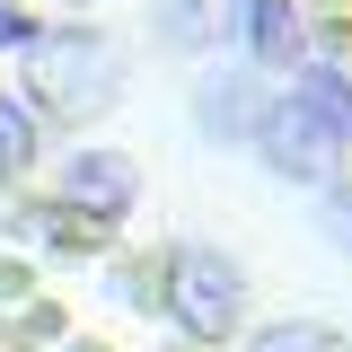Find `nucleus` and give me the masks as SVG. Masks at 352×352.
Wrapping results in <instances>:
<instances>
[{
  "label": "nucleus",
  "instance_id": "0eeeda50",
  "mask_svg": "<svg viewBox=\"0 0 352 352\" xmlns=\"http://www.w3.org/2000/svg\"><path fill=\"white\" fill-rule=\"evenodd\" d=\"M238 18V0H159V44L168 53H212Z\"/></svg>",
  "mask_w": 352,
  "mask_h": 352
},
{
  "label": "nucleus",
  "instance_id": "39448f33",
  "mask_svg": "<svg viewBox=\"0 0 352 352\" xmlns=\"http://www.w3.org/2000/svg\"><path fill=\"white\" fill-rule=\"evenodd\" d=\"M264 97H273V88H264L256 71H212V80L194 88V124H203V141H212V150H247Z\"/></svg>",
  "mask_w": 352,
  "mask_h": 352
},
{
  "label": "nucleus",
  "instance_id": "f03ea898",
  "mask_svg": "<svg viewBox=\"0 0 352 352\" xmlns=\"http://www.w3.org/2000/svg\"><path fill=\"white\" fill-rule=\"evenodd\" d=\"M247 150H256L264 168L282 176V185H317V194H326V185L344 176V141L326 132V115L308 106L300 88L264 97V115H256V141H247Z\"/></svg>",
  "mask_w": 352,
  "mask_h": 352
},
{
  "label": "nucleus",
  "instance_id": "9d476101",
  "mask_svg": "<svg viewBox=\"0 0 352 352\" xmlns=\"http://www.w3.org/2000/svg\"><path fill=\"white\" fill-rule=\"evenodd\" d=\"M27 168H36V115L18 97H0V185H18Z\"/></svg>",
  "mask_w": 352,
  "mask_h": 352
},
{
  "label": "nucleus",
  "instance_id": "f8f14e48",
  "mask_svg": "<svg viewBox=\"0 0 352 352\" xmlns=\"http://www.w3.org/2000/svg\"><path fill=\"white\" fill-rule=\"evenodd\" d=\"M0 44H18V53L36 44V27H27V9H18V0H0Z\"/></svg>",
  "mask_w": 352,
  "mask_h": 352
},
{
  "label": "nucleus",
  "instance_id": "ddd939ff",
  "mask_svg": "<svg viewBox=\"0 0 352 352\" xmlns=\"http://www.w3.org/2000/svg\"><path fill=\"white\" fill-rule=\"evenodd\" d=\"M71 9H88V0H71Z\"/></svg>",
  "mask_w": 352,
  "mask_h": 352
},
{
  "label": "nucleus",
  "instance_id": "9b49d317",
  "mask_svg": "<svg viewBox=\"0 0 352 352\" xmlns=\"http://www.w3.org/2000/svg\"><path fill=\"white\" fill-rule=\"evenodd\" d=\"M317 229H326V247L352 256V176H335V185L317 194Z\"/></svg>",
  "mask_w": 352,
  "mask_h": 352
},
{
  "label": "nucleus",
  "instance_id": "6e6552de",
  "mask_svg": "<svg viewBox=\"0 0 352 352\" xmlns=\"http://www.w3.org/2000/svg\"><path fill=\"white\" fill-rule=\"evenodd\" d=\"M300 97L326 115L335 141H352V71H335V62H300Z\"/></svg>",
  "mask_w": 352,
  "mask_h": 352
},
{
  "label": "nucleus",
  "instance_id": "20e7f679",
  "mask_svg": "<svg viewBox=\"0 0 352 352\" xmlns=\"http://www.w3.org/2000/svg\"><path fill=\"white\" fill-rule=\"evenodd\" d=\"M62 203L88 220H124L141 203V168H132L124 150H71L62 159Z\"/></svg>",
  "mask_w": 352,
  "mask_h": 352
},
{
  "label": "nucleus",
  "instance_id": "f257e3e1",
  "mask_svg": "<svg viewBox=\"0 0 352 352\" xmlns=\"http://www.w3.org/2000/svg\"><path fill=\"white\" fill-rule=\"evenodd\" d=\"M124 97V53L97 27H44L27 44V115H62V124H97Z\"/></svg>",
  "mask_w": 352,
  "mask_h": 352
},
{
  "label": "nucleus",
  "instance_id": "1a4fd4ad",
  "mask_svg": "<svg viewBox=\"0 0 352 352\" xmlns=\"http://www.w3.org/2000/svg\"><path fill=\"white\" fill-rule=\"evenodd\" d=\"M247 352H352L335 326H317V317H282V326H256V344Z\"/></svg>",
  "mask_w": 352,
  "mask_h": 352
},
{
  "label": "nucleus",
  "instance_id": "423d86ee",
  "mask_svg": "<svg viewBox=\"0 0 352 352\" xmlns=\"http://www.w3.org/2000/svg\"><path fill=\"white\" fill-rule=\"evenodd\" d=\"M247 53H256V71H300L308 62L300 0H247Z\"/></svg>",
  "mask_w": 352,
  "mask_h": 352
},
{
  "label": "nucleus",
  "instance_id": "7ed1b4c3",
  "mask_svg": "<svg viewBox=\"0 0 352 352\" xmlns=\"http://www.w3.org/2000/svg\"><path fill=\"white\" fill-rule=\"evenodd\" d=\"M168 317L194 335V344H220L238 317H247V273L220 247H176L168 256Z\"/></svg>",
  "mask_w": 352,
  "mask_h": 352
}]
</instances>
